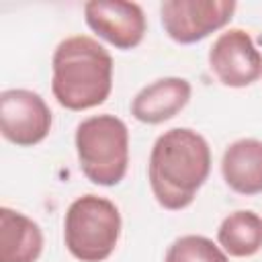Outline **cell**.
<instances>
[{"mask_svg":"<svg viewBox=\"0 0 262 262\" xmlns=\"http://www.w3.org/2000/svg\"><path fill=\"white\" fill-rule=\"evenodd\" d=\"M190 82L178 76L160 78L143 86L131 100V115L145 125H160L176 117L190 100Z\"/></svg>","mask_w":262,"mask_h":262,"instance_id":"9","label":"cell"},{"mask_svg":"<svg viewBox=\"0 0 262 262\" xmlns=\"http://www.w3.org/2000/svg\"><path fill=\"white\" fill-rule=\"evenodd\" d=\"M217 242L233 258L258 254L262 250V217L250 209L229 213L217 229Z\"/></svg>","mask_w":262,"mask_h":262,"instance_id":"12","label":"cell"},{"mask_svg":"<svg viewBox=\"0 0 262 262\" xmlns=\"http://www.w3.org/2000/svg\"><path fill=\"white\" fill-rule=\"evenodd\" d=\"M235 8L233 0H164L160 18L172 41L190 45L223 29L233 18Z\"/></svg>","mask_w":262,"mask_h":262,"instance_id":"5","label":"cell"},{"mask_svg":"<svg viewBox=\"0 0 262 262\" xmlns=\"http://www.w3.org/2000/svg\"><path fill=\"white\" fill-rule=\"evenodd\" d=\"M209 68L223 86L246 88L262 76V53L248 31L229 29L213 41Z\"/></svg>","mask_w":262,"mask_h":262,"instance_id":"7","label":"cell"},{"mask_svg":"<svg viewBox=\"0 0 262 262\" xmlns=\"http://www.w3.org/2000/svg\"><path fill=\"white\" fill-rule=\"evenodd\" d=\"M225 184L244 196L262 192V141L244 137L229 143L221 158Z\"/></svg>","mask_w":262,"mask_h":262,"instance_id":"10","label":"cell"},{"mask_svg":"<svg viewBox=\"0 0 262 262\" xmlns=\"http://www.w3.org/2000/svg\"><path fill=\"white\" fill-rule=\"evenodd\" d=\"M76 154L82 174L98 186L119 184L129 166V129L108 113L88 117L76 127Z\"/></svg>","mask_w":262,"mask_h":262,"instance_id":"3","label":"cell"},{"mask_svg":"<svg viewBox=\"0 0 262 262\" xmlns=\"http://www.w3.org/2000/svg\"><path fill=\"white\" fill-rule=\"evenodd\" d=\"M41 252L39 223L10 207H0V262H37Z\"/></svg>","mask_w":262,"mask_h":262,"instance_id":"11","label":"cell"},{"mask_svg":"<svg viewBox=\"0 0 262 262\" xmlns=\"http://www.w3.org/2000/svg\"><path fill=\"white\" fill-rule=\"evenodd\" d=\"M51 70V92L68 111L94 108L113 90V57L92 37L63 39L53 51Z\"/></svg>","mask_w":262,"mask_h":262,"instance_id":"2","label":"cell"},{"mask_svg":"<svg viewBox=\"0 0 262 262\" xmlns=\"http://www.w3.org/2000/svg\"><path fill=\"white\" fill-rule=\"evenodd\" d=\"M209 172L211 147L201 133L188 127H174L154 141L147 178L160 207L180 211L192 205Z\"/></svg>","mask_w":262,"mask_h":262,"instance_id":"1","label":"cell"},{"mask_svg":"<svg viewBox=\"0 0 262 262\" xmlns=\"http://www.w3.org/2000/svg\"><path fill=\"white\" fill-rule=\"evenodd\" d=\"M121 237L117 205L98 194L78 196L63 217V242L80 262H104Z\"/></svg>","mask_w":262,"mask_h":262,"instance_id":"4","label":"cell"},{"mask_svg":"<svg viewBox=\"0 0 262 262\" xmlns=\"http://www.w3.org/2000/svg\"><path fill=\"white\" fill-rule=\"evenodd\" d=\"M86 25L117 49H133L143 41L147 23L137 2L90 0L84 4Z\"/></svg>","mask_w":262,"mask_h":262,"instance_id":"8","label":"cell"},{"mask_svg":"<svg viewBox=\"0 0 262 262\" xmlns=\"http://www.w3.org/2000/svg\"><path fill=\"white\" fill-rule=\"evenodd\" d=\"M51 123V111L41 94L27 88H10L0 94V131L6 141L33 147L49 135Z\"/></svg>","mask_w":262,"mask_h":262,"instance_id":"6","label":"cell"},{"mask_svg":"<svg viewBox=\"0 0 262 262\" xmlns=\"http://www.w3.org/2000/svg\"><path fill=\"white\" fill-rule=\"evenodd\" d=\"M164 262H229L227 254L205 235H182L174 239L164 256Z\"/></svg>","mask_w":262,"mask_h":262,"instance_id":"13","label":"cell"}]
</instances>
